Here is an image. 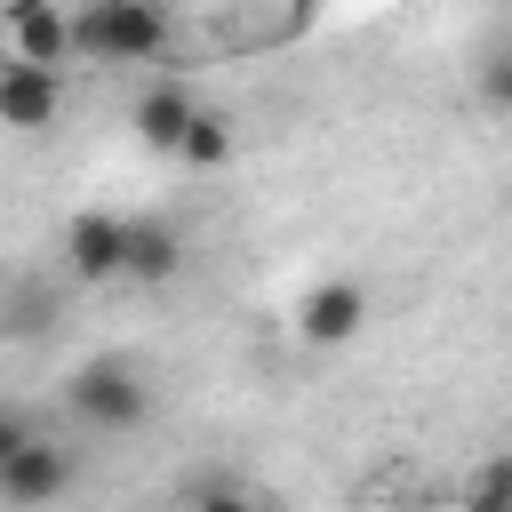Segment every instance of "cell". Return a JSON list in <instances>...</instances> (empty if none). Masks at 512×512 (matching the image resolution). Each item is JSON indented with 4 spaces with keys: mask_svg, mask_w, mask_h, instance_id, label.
I'll return each mask as SVG.
<instances>
[{
    "mask_svg": "<svg viewBox=\"0 0 512 512\" xmlns=\"http://www.w3.org/2000/svg\"><path fill=\"white\" fill-rule=\"evenodd\" d=\"M168 48L160 0H80L72 8V56L80 64H144Z\"/></svg>",
    "mask_w": 512,
    "mask_h": 512,
    "instance_id": "obj_1",
    "label": "cell"
},
{
    "mask_svg": "<svg viewBox=\"0 0 512 512\" xmlns=\"http://www.w3.org/2000/svg\"><path fill=\"white\" fill-rule=\"evenodd\" d=\"M64 400H72V416L96 424V432H136V424L152 416V392H144V376H136L128 360H88V368H72V376H64Z\"/></svg>",
    "mask_w": 512,
    "mask_h": 512,
    "instance_id": "obj_2",
    "label": "cell"
},
{
    "mask_svg": "<svg viewBox=\"0 0 512 512\" xmlns=\"http://www.w3.org/2000/svg\"><path fill=\"white\" fill-rule=\"evenodd\" d=\"M64 272L72 280H120L128 272V216H104V208H80L64 224Z\"/></svg>",
    "mask_w": 512,
    "mask_h": 512,
    "instance_id": "obj_3",
    "label": "cell"
},
{
    "mask_svg": "<svg viewBox=\"0 0 512 512\" xmlns=\"http://www.w3.org/2000/svg\"><path fill=\"white\" fill-rule=\"evenodd\" d=\"M72 480H80V464H72V448H64V440H32V448L0 456V496H8L16 512H32V504H56Z\"/></svg>",
    "mask_w": 512,
    "mask_h": 512,
    "instance_id": "obj_4",
    "label": "cell"
},
{
    "mask_svg": "<svg viewBox=\"0 0 512 512\" xmlns=\"http://www.w3.org/2000/svg\"><path fill=\"white\" fill-rule=\"evenodd\" d=\"M360 320H368V288H360V280H320V288H304V304H296V336H304V344H352Z\"/></svg>",
    "mask_w": 512,
    "mask_h": 512,
    "instance_id": "obj_5",
    "label": "cell"
},
{
    "mask_svg": "<svg viewBox=\"0 0 512 512\" xmlns=\"http://www.w3.org/2000/svg\"><path fill=\"white\" fill-rule=\"evenodd\" d=\"M8 56L64 72V56H72V16H64L56 0H8Z\"/></svg>",
    "mask_w": 512,
    "mask_h": 512,
    "instance_id": "obj_6",
    "label": "cell"
},
{
    "mask_svg": "<svg viewBox=\"0 0 512 512\" xmlns=\"http://www.w3.org/2000/svg\"><path fill=\"white\" fill-rule=\"evenodd\" d=\"M64 112V72H48V64H0V120L8 128H48Z\"/></svg>",
    "mask_w": 512,
    "mask_h": 512,
    "instance_id": "obj_7",
    "label": "cell"
},
{
    "mask_svg": "<svg viewBox=\"0 0 512 512\" xmlns=\"http://www.w3.org/2000/svg\"><path fill=\"white\" fill-rule=\"evenodd\" d=\"M192 120H200V104H192V88H176V80H160V88H144V96H136V112H128V128H136V144H152V152H176Z\"/></svg>",
    "mask_w": 512,
    "mask_h": 512,
    "instance_id": "obj_8",
    "label": "cell"
},
{
    "mask_svg": "<svg viewBox=\"0 0 512 512\" xmlns=\"http://www.w3.org/2000/svg\"><path fill=\"white\" fill-rule=\"evenodd\" d=\"M176 272H184V232H176L168 216H128V280L160 288V280H176Z\"/></svg>",
    "mask_w": 512,
    "mask_h": 512,
    "instance_id": "obj_9",
    "label": "cell"
},
{
    "mask_svg": "<svg viewBox=\"0 0 512 512\" xmlns=\"http://www.w3.org/2000/svg\"><path fill=\"white\" fill-rule=\"evenodd\" d=\"M456 512H512V448H496V456H480V464H472V480H464Z\"/></svg>",
    "mask_w": 512,
    "mask_h": 512,
    "instance_id": "obj_10",
    "label": "cell"
},
{
    "mask_svg": "<svg viewBox=\"0 0 512 512\" xmlns=\"http://www.w3.org/2000/svg\"><path fill=\"white\" fill-rule=\"evenodd\" d=\"M176 160H184V168H224V160H232V120L200 104V120L184 128V144H176Z\"/></svg>",
    "mask_w": 512,
    "mask_h": 512,
    "instance_id": "obj_11",
    "label": "cell"
},
{
    "mask_svg": "<svg viewBox=\"0 0 512 512\" xmlns=\"http://www.w3.org/2000/svg\"><path fill=\"white\" fill-rule=\"evenodd\" d=\"M184 512H264V504H256V496H248L240 480H200Z\"/></svg>",
    "mask_w": 512,
    "mask_h": 512,
    "instance_id": "obj_12",
    "label": "cell"
},
{
    "mask_svg": "<svg viewBox=\"0 0 512 512\" xmlns=\"http://www.w3.org/2000/svg\"><path fill=\"white\" fill-rule=\"evenodd\" d=\"M480 96H488L496 112H512V48H496V56L480 64Z\"/></svg>",
    "mask_w": 512,
    "mask_h": 512,
    "instance_id": "obj_13",
    "label": "cell"
},
{
    "mask_svg": "<svg viewBox=\"0 0 512 512\" xmlns=\"http://www.w3.org/2000/svg\"><path fill=\"white\" fill-rule=\"evenodd\" d=\"M32 440H40V432L24 424V408H8V416H0V456H16V448H32Z\"/></svg>",
    "mask_w": 512,
    "mask_h": 512,
    "instance_id": "obj_14",
    "label": "cell"
}]
</instances>
